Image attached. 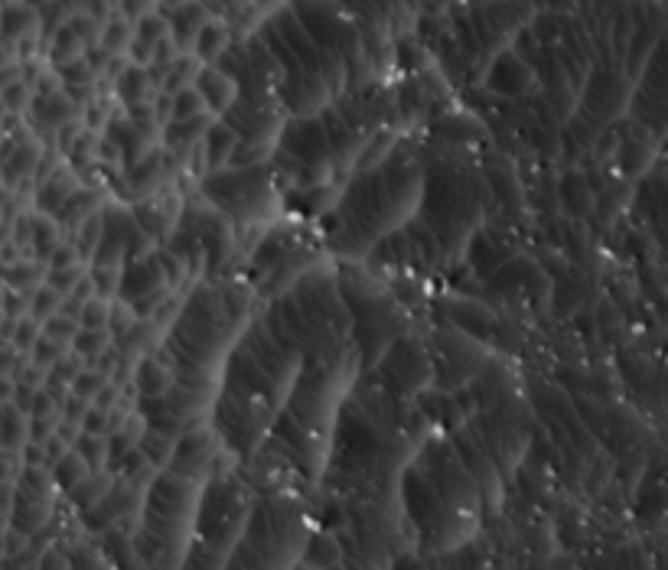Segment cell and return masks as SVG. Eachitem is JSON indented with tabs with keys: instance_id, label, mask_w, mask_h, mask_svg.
<instances>
[{
	"instance_id": "obj_13",
	"label": "cell",
	"mask_w": 668,
	"mask_h": 570,
	"mask_svg": "<svg viewBox=\"0 0 668 570\" xmlns=\"http://www.w3.org/2000/svg\"><path fill=\"white\" fill-rule=\"evenodd\" d=\"M115 10H118L122 16H128L131 23H140L143 16L157 13V0H118Z\"/></svg>"
},
{
	"instance_id": "obj_6",
	"label": "cell",
	"mask_w": 668,
	"mask_h": 570,
	"mask_svg": "<svg viewBox=\"0 0 668 570\" xmlns=\"http://www.w3.org/2000/svg\"><path fill=\"white\" fill-rule=\"evenodd\" d=\"M209 16H212L209 7H206L203 0H193V3H186V7L170 20V36L176 39V46H180L183 53H193V43H196V36H199V30L206 26Z\"/></svg>"
},
{
	"instance_id": "obj_1",
	"label": "cell",
	"mask_w": 668,
	"mask_h": 570,
	"mask_svg": "<svg viewBox=\"0 0 668 570\" xmlns=\"http://www.w3.org/2000/svg\"><path fill=\"white\" fill-rule=\"evenodd\" d=\"M196 92L206 98V108L216 118H226L235 108L239 95H242V82L232 72L219 69V66H206L199 72V79H196Z\"/></svg>"
},
{
	"instance_id": "obj_15",
	"label": "cell",
	"mask_w": 668,
	"mask_h": 570,
	"mask_svg": "<svg viewBox=\"0 0 668 570\" xmlns=\"http://www.w3.org/2000/svg\"><path fill=\"white\" fill-rule=\"evenodd\" d=\"M39 570H69V565H66V558H62L59 551H49V555L43 558Z\"/></svg>"
},
{
	"instance_id": "obj_12",
	"label": "cell",
	"mask_w": 668,
	"mask_h": 570,
	"mask_svg": "<svg viewBox=\"0 0 668 570\" xmlns=\"http://www.w3.org/2000/svg\"><path fill=\"white\" fill-rule=\"evenodd\" d=\"M108 316H112V300L92 296V300L82 306L79 326H82V329H108Z\"/></svg>"
},
{
	"instance_id": "obj_16",
	"label": "cell",
	"mask_w": 668,
	"mask_h": 570,
	"mask_svg": "<svg viewBox=\"0 0 668 570\" xmlns=\"http://www.w3.org/2000/svg\"><path fill=\"white\" fill-rule=\"evenodd\" d=\"M23 3H30L33 10H43V7H49L53 0H23Z\"/></svg>"
},
{
	"instance_id": "obj_14",
	"label": "cell",
	"mask_w": 668,
	"mask_h": 570,
	"mask_svg": "<svg viewBox=\"0 0 668 570\" xmlns=\"http://www.w3.org/2000/svg\"><path fill=\"white\" fill-rule=\"evenodd\" d=\"M186 3H193V0H157V13H160L163 20H173Z\"/></svg>"
},
{
	"instance_id": "obj_8",
	"label": "cell",
	"mask_w": 668,
	"mask_h": 570,
	"mask_svg": "<svg viewBox=\"0 0 668 570\" xmlns=\"http://www.w3.org/2000/svg\"><path fill=\"white\" fill-rule=\"evenodd\" d=\"M79 189V176L72 170H56L53 179L39 183V209L43 212H62L69 196Z\"/></svg>"
},
{
	"instance_id": "obj_5",
	"label": "cell",
	"mask_w": 668,
	"mask_h": 570,
	"mask_svg": "<svg viewBox=\"0 0 668 570\" xmlns=\"http://www.w3.org/2000/svg\"><path fill=\"white\" fill-rule=\"evenodd\" d=\"M160 89L153 85V79H150V69H143V66H128V72L112 85V95H115V102L118 105H125V112H131V108H137V105H147L153 95H157Z\"/></svg>"
},
{
	"instance_id": "obj_7",
	"label": "cell",
	"mask_w": 668,
	"mask_h": 570,
	"mask_svg": "<svg viewBox=\"0 0 668 570\" xmlns=\"http://www.w3.org/2000/svg\"><path fill=\"white\" fill-rule=\"evenodd\" d=\"M36 26H39V13L30 7V3H7L3 10H0V39L3 43H16L20 36H26V33H36Z\"/></svg>"
},
{
	"instance_id": "obj_2",
	"label": "cell",
	"mask_w": 668,
	"mask_h": 570,
	"mask_svg": "<svg viewBox=\"0 0 668 570\" xmlns=\"http://www.w3.org/2000/svg\"><path fill=\"white\" fill-rule=\"evenodd\" d=\"M219 118L216 115H196V118H186V121H170L163 131H160V147L166 153H173L176 160H183L193 147H199L203 138L209 135V128L216 125Z\"/></svg>"
},
{
	"instance_id": "obj_11",
	"label": "cell",
	"mask_w": 668,
	"mask_h": 570,
	"mask_svg": "<svg viewBox=\"0 0 668 570\" xmlns=\"http://www.w3.org/2000/svg\"><path fill=\"white\" fill-rule=\"evenodd\" d=\"M209 108H206V98L196 92V85H189V89H180L176 95H173V121H186V118H196V115H206ZM212 115V112H209Z\"/></svg>"
},
{
	"instance_id": "obj_9",
	"label": "cell",
	"mask_w": 668,
	"mask_h": 570,
	"mask_svg": "<svg viewBox=\"0 0 668 570\" xmlns=\"http://www.w3.org/2000/svg\"><path fill=\"white\" fill-rule=\"evenodd\" d=\"M112 346H115V336L108 329H79L72 339V356H79L82 362H99Z\"/></svg>"
},
{
	"instance_id": "obj_3",
	"label": "cell",
	"mask_w": 668,
	"mask_h": 570,
	"mask_svg": "<svg viewBox=\"0 0 668 570\" xmlns=\"http://www.w3.org/2000/svg\"><path fill=\"white\" fill-rule=\"evenodd\" d=\"M232 46H235V26L226 16H209L193 43V56L203 66H219Z\"/></svg>"
},
{
	"instance_id": "obj_4",
	"label": "cell",
	"mask_w": 668,
	"mask_h": 570,
	"mask_svg": "<svg viewBox=\"0 0 668 570\" xmlns=\"http://www.w3.org/2000/svg\"><path fill=\"white\" fill-rule=\"evenodd\" d=\"M239 135L232 131V125H226L222 118L209 128V135L203 138V160H206V176L212 173H222L232 166V156H235V147H239Z\"/></svg>"
},
{
	"instance_id": "obj_10",
	"label": "cell",
	"mask_w": 668,
	"mask_h": 570,
	"mask_svg": "<svg viewBox=\"0 0 668 570\" xmlns=\"http://www.w3.org/2000/svg\"><path fill=\"white\" fill-rule=\"evenodd\" d=\"M131 43H134V23L128 20V16H122L118 10H115V16L105 23V30H102V49H108L112 56H128L131 53Z\"/></svg>"
}]
</instances>
